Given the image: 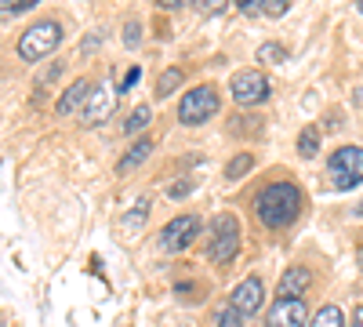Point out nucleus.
<instances>
[{
  "label": "nucleus",
  "instance_id": "9b49d317",
  "mask_svg": "<svg viewBox=\"0 0 363 327\" xmlns=\"http://www.w3.org/2000/svg\"><path fill=\"white\" fill-rule=\"evenodd\" d=\"M313 287V270L306 265H291V270L280 277V299H301Z\"/></svg>",
  "mask_w": 363,
  "mask_h": 327
},
{
  "label": "nucleus",
  "instance_id": "423d86ee",
  "mask_svg": "<svg viewBox=\"0 0 363 327\" xmlns=\"http://www.w3.org/2000/svg\"><path fill=\"white\" fill-rule=\"evenodd\" d=\"M200 229H203L200 215H178V218H171V222L160 229V248H164L167 255H182L186 248L196 244Z\"/></svg>",
  "mask_w": 363,
  "mask_h": 327
},
{
  "label": "nucleus",
  "instance_id": "393cba45",
  "mask_svg": "<svg viewBox=\"0 0 363 327\" xmlns=\"http://www.w3.org/2000/svg\"><path fill=\"white\" fill-rule=\"evenodd\" d=\"M218 327H244V316H240L233 306H225V309L218 313Z\"/></svg>",
  "mask_w": 363,
  "mask_h": 327
},
{
  "label": "nucleus",
  "instance_id": "473e14b6",
  "mask_svg": "<svg viewBox=\"0 0 363 327\" xmlns=\"http://www.w3.org/2000/svg\"><path fill=\"white\" fill-rule=\"evenodd\" d=\"M356 102H359V106H363V87H359V92H356Z\"/></svg>",
  "mask_w": 363,
  "mask_h": 327
},
{
  "label": "nucleus",
  "instance_id": "a211bd4d",
  "mask_svg": "<svg viewBox=\"0 0 363 327\" xmlns=\"http://www.w3.org/2000/svg\"><path fill=\"white\" fill-rule=\"evenodd\" d=\"M313 327H345V316L338 306H323L316 316H313Z\"/></svg>",
  "mask_w": 363,
  "mask_h": 327
},
{
  "label": "nucleus",
  "instance_id": "c9c22d12",
  "mask_svg": "<svg viewBox=\"0 0 363 327\" xmlns=\"http://www.w3.org/2000/svg\"><path fill=\"white\" fill-rule=\"evenodd\" d=\"M0 327H4V320H0Z\"/></svg>",
  "mask_w": 363,
  "mask_h": 327
},
{
  "label": "nucleus",
  "instance_id": "6e6552de",
  "mask_svg": "<svg viewBox=\"0 0 363 327\" xmlns=\"http://www.w3.org/2000/svg\"><path fill=\"white\" fill-rule=\"evenodd\" d=\"M113 109H116L113 87H109V84H95V87H91V95H87V102L80 106V121H84L87 128H99V124L109 121Z\"/></svg>",
  "mask_w": 363,
  "mask_h": 327
},
{
  "label": "nucleus",
  "instance_id": "bb28decb",
  "mask_svg": "<svg viewBox=\"0 0 363 327\" xmlns=\"http://www.w3.org/2000/svg\"><path fill=\"white\" fill-rule=\"evenodd\" d=\"M233 4L244 11V15H258L262 11V0H233Z\"/></svg>",
  "mask_w": 363,
  "mask_h": 327
},
{
  "label": "nucleus",
  "instance_id": "c756f323",
  "mask_svg": "<svg viewBox=\"0 0 363 327\" xmlns=\"http://www.w3.org/2000/svg\"><path fill=\"white\" fill-rule=\"evenodd\" d=\"M138 77H142V70H138V66H131V70H128V77H124V84H120V92H131V87L138 84Z\"/></svg>",
  "mask_w": 363,
  "mask_h": 327
},
{
  "label": "nucleus",
  "instance_id": "f8f14e48",
  "mask_svg": "<svg viewBox=\"0 0 363 327\" xmlns=\"http://www.w3.org/2000/svg\"><path fill=\"white\" fill-rule=\"evenodd\" d=\"M149 153H153V138H149V135H138V138L128 145V153L116 160V174H131L138 164L149 160Z\"/></svg>",
  "mask_w": 363,
  "mask_h": 327
},
{
  "label": "nucleus",
  "instance_id": "9d476101",
  "mask_svg": "<svg viewBox=\"0 0 363 327\" xmlns=\"http://www.w3.org/2000/svg\"><path fill=\"white\" fill-rule=\"evenodd\" d=\"M309 313L301 299H277L265 316V327H306Z\"/></svg>",
  "mask_w": 363,
  "mask_h": 327
},
{
  "label": "nucleus",
  "instance_id": "2eb2a0df",
  "mask_svg": "<svg viewBox=\"0 0 363 327\" xmlns=\"http://www.w3.org/2000/svg\"><path fill=\"white\" fill-rule=\"evenodd\" d=\"M298 153L306 157V160L320 153V128H316V124H309V128H301V135H298Z\"/></svg>",
  "mask_w": 363,
  "mask_h": 327
},
{
  "label": "nucleus",
  "instance_id": "cd10ccee",
  "mask_svg": "<svg viewBox=\"0 0 363 327\" xmlns=\"http://www.w3.org/2000/svg\"><path fill=\"white\" fill-rule=\"evenodd\" d=\"M99 44H102V37H99V33L84 37V40H80V55H91V51H99Z\"/></svg>",
  "mask_w": 363,
  "mask_h": 327
},
{
  "label": "nucleus",
  "instance_id": "f704fd0d",
  "mask_svg": "<svg viewBox=\"0 0 363 327\" xmlns=\"http://www.w3.org/2000/svg\"><path fill=\"white\" fill-rule=\"evenodd\" d=\"M356 215H363V204H356Z\"/></svg>",
  "mask_w": 363,
  "mask_h": 327
},
{
  "label": "nucleus",
  "instance_id": "b1692460",
  "mask_svg": "<svg viewBox=\"0 0 363 327\" xmlns=\"http://www.w3.org/2000/svg\"><path fill=\"white\" fill-rule=\"evenodd\" d=\"M287 8H291V0H262V11H265L269 18H280Z\"/></svg>",
  "mask_w": 363,
  "mask_h": 327
},
{
  "label": "nucleus",
  "instance_id": "39448f33",
  "mask_svg": "<svg viewBox=\"0 0 363 327\" xmlns=\"http://www.w3.org/2000/svg\"><path fill=\"white\" fill-rule=\"evenodd\" d=\"M215 113H218V92H215L211 84H200V87H193V92L182 95V102H178V124L200 128V124H207Z\"/></svg>",
  "mask_w": 363,
  "mask_h": 327
},
{
  "label": "nucleus",
  "instance_id": "dca6fc26",
  "mask_svg": "<svg viewBox=\"0 0 363 327\" xmlns=\"http://www.w3.org/2000/svg\"><path fill=\"white\" fill-rule=\"evenodd\" d=\"M284 58H287V48L277 44V40H265V44L258 48V62H265V66H280Z\"/></svg>",
  "mask_w": 363,
  "mask_h": 327
},
{
  "label": "nucleus",
  "instance_id": "6ab92c4d",
  "mask_svg": "<svg viewBox=\"0 0 363 327\" xmlns=\"http://www.w3.org/2000/svg\"><path fill=\"white\" fill-rule=\"evenodd\" d=\"M178 84H182V70H164L160 80H157V99H167Z\"/></svg>",
  "mask_w": 363,
  "mask_h": 327
},
{
  "label": "nucleus",
  "instance_id": "a878e982",
  "mask_svg": "<svg viewBox=\"0 0 363 327\" xmlns=\"http://www.w3.org/2000/svg\"><path fill=\"white\" fill-rule=\"evenodd\" d=\"M138 40H142V26L138 22H128L124 26V44L128 48H138Z\"/></svg>",
  "mask_w": 363,
  "mask_h": 327
},
{
  "label": "nucleus",
  "instance_id": "20e7f679",
  "mask_svg": "<svg viewBox=\"0 0 363 327\" xmlns=\"http://www.w3.org/2000/svg\"><path fill=\"white\" fill-rule=\"evenodd\" d=\"M327 174L335 189H356L363 182V150L359 145H338L327 157Z\"/></svg>",
  "mask_w": 363,
  "mask_h": 327
},
{
  "label": "nucleus",
  "instance_id": "ddd939ff",
  "mask_svg": "<svg viewBox=\"0 0 363 327\" xmlns=\"http://www.w3.org/2000/svg\"><path fill=\"white\" fill-rule=\"evenodd\" d=\"M91 87H95V84H87V80H73L69 87H66V92L62 95H58V113H73L77 106H84L87 102V95H91Z\"/></svg>",
  "mask_w": 363,
  "mask_h": 327
},
{
  "label": "nucleus",
  "instance_id": "f03ea898",
  "mask_svg": "<svg viewBox=\"0 0 363 327\" xmlns=\"http://www.w3.org/2000/svg\"><path fill=\"white\" fill-rule=\"evenodd\" d=\"M58 44H62V22L58 18H40L18 37L15 51H18L22 62H40V58L55 55Z\"/></svg>",
  "mask_w": 363,
  "mask_h": 327
},
{
  "label": "nucleus",
  "instance_id": "7c9ffc66",
  "mask_svg": "<svg viewBox=\"0 0 363 327\" xmlns=\"http://www.w3.org/2000/svg\"><path fill=\"white\" fill-rule=\"evenodd\" d=\"M349 327H363V306H356V309H352V316H349Z\"/></svg>",
  "mask_w": 363,
  "mask_h": 327
},
{
  "label": "nucleus",
  "instance_id": "2f4dec72",
  "mask_svg": "<svg viewBox=\"0 0 363 327\" xmlns=\"http://www.w3.org/2000/svg\"><path fill=\"white\" fill-rule=\"evenodd\" d=\"M157 4H160L164 11H178L182 4H186V0H157Z\"/></svg>",
  "mask_w": 363,
  "mask_h": 327
},
{
  "label": "nucleus",
  "instance_id": "4be33fe9",
  "mask_svg": "<svg viewBox=\"0 0 363 327\" xmlns=\"http://www.w3.org/2000/svg\"><path fill=\"white\" fill-rule=\"evenodd\" d=\"M193 189H196V178L186 174V178H174V182L167 186V196H171V200H186Z\"/></svg>",
  "mask_w": 363,
  "mask_h": 327
},
{
  "label": "nucleus",
  "instance_id": "0eeeda50",
  "mask_svg": "<svg viewBox=\"0 0 363 327\" xmlns=\"http://www.w3.org/2000/svg\"><path fill=\"white\" fill-rule=\"evenodd\" d=\"M229 92H233V102H240V106H258L269 99V77L262 70H240V73H233Z\"/></svg>",
  "mask_w": 363,
  "mask_h": 327
},
{
  "label": "nucleus",
  "instance_id": "412c9836",
  "mask_svg": "<svg viewBox=\"0 0 363 327\" xmlns=\"http://www.w3.org/2000/svg\"><path fill=\"white\" fill-rule=\"evenodd\" d=\"M37 4H40V0H0V18H15V15L37 8Z\"/></svg>",
  "mask_w": 363,
  "mask_h": 327
},
{
  "label": "nucleus",
  "instance_id": "72a5a7b5",
  "mask_svg": "<svg viewBox=\"0 0 363 327\" xmlns=\"http://www.w3.org/2000/svg\"><path fill=\"white\" fill-rule=\"evenodd\" d=\"M356 11H359V15H363V0H356Z\"/></svg>",
  "mask_w": 363,
  "mask_h": 327
},
{
  "label": "nucleus",
  "instance_id": "4468645a",
  "mask_svg": "<svg viewBox=\"0 0 363 327\" xmlns=\"http://www.w3.org/2000/svg\"><path fill=\"white\" fill-rule=\"evenodd\" d=\"M149 121H153V109H149V106H135V109L124 116L120 131H124V135H138L142 128H149Z\"/></svg>",
  "mask_w": 363,
  "mask_h": 327
},
{
  "label": "nucleus",
  "instance_id": "c85d7f7f",
  "mask_svg": "<svg viewBox=\"0 0 363 327\" xmlns=\"http://www.w3.org/2000/svg\"><path fill=\"white\" fill-rule=\"evenodd\" d=\"M55 77H62V62H51V66H48V70H44V77H40V80H37V84H40V87H44V84H51V80H55Z\"/></svg>",
  "mask_w": 363,
  "mask_h": 327
},
{
  "label": "nucleus",
  "instance_id": "f257e3e1",
  "mask_svg": "<svg viewBox=\"0 0 363 327\" xmlns=\"http://www.w3.org/2000/svg\"><path fill=\"white\" fill-rule=\"evenodd\" d=\"M255 215L265 229H287L301 215V189L294 182H269L255 196Z\"/></svg>",
  "mask_w": 363,
  "mask_h": 327
},
{
  "label": "nucleus",
  "instance_id": "5701e85b",
  "mask_svg": "<svg viewBox=\"0 0 363 327\" xmlns=\"http://www.w3.org/2000/svg\"><path fill=\"white\" fill-rule=\"evenodd\" d=\"M189 4H193L200 15H218V11H225L229 0H189Z\"/></svg>",
  "mask_w": 363,
  "mask_h": 327
},
{
  "label": "nucleus",
  "instance_id": "7ed1b4c3",
  "mask_svg": "<svg viewBox=\"0 0 363 327\" xmlns=\"http://www.w3.org/2000/svg\"><path fill=\"white\" fill-rule=\"evenodd\" d=\"M203 251H207V258L215 262V265L236 262V255H240V222H236V215L225 211V215H218L215 222H211Z\"/></svg>",
  "mask_w": 363,
  "mask_h": 327
},
{
  "label": "nucleus",
  "instance_id": "f3484780",
  "mask_svg": "<svg viewBox=\"0 0 363 327\" xmlns=\"http://www.w3.org/2000/svg\"><path fill=\"white\" fill-rule=\"evenodd\" d=\"M251 167H255V157H251V153H236V157L225 164V178H229V182H233V178H244Z\"/></svg>",
  "mask_w": 363,
  "mask_h": 327
},
{
  "label": "nucleus",
  "instance_id": "1a4fd4ad",
  "mask_svg": "<svg viewBox=\"0 0 363 327\" xmlns=\"http://www.w3.org/2000/svg\"><path fill=\"white\" fill-rule=\"evenodd\" d=\"M262 302H265V284H262V277H247L240 287H233V299H229V306H233L240 316L262 313Z\"/></svg>",
  "mask_w": 363,
  "mask_h": 327
},
{
  "label": "nucleus",
  "instance_id": "e433bc0d",
  "mask_svg": "<svg viewBox=\"0 0 363 327\" xmlns=\"http://www.w3.org/2000/svg\"><path fill=\"white\" fill-rule=\"evenodd\" d=\"M359 255H363V248H359Z\"/></svg>",
  "mask_w": 363,
  "mask_h": 327
},
{
  "label": "nucleus",
  "instance_id": "aec40b11",
  "mask_svg": "<svg viewBox=\"0 0 363 327\" xmlns=\"http://www.w3.org/2000/svg\"><path fill=\"white\" fill-rule=\"evenodd\" d=\"M145 218H149V196H138V204L124 215V226H128V229H138Z\"/></svg>",
  "mask_w": 363,
  "mask_h": 327
}]
</instances>
